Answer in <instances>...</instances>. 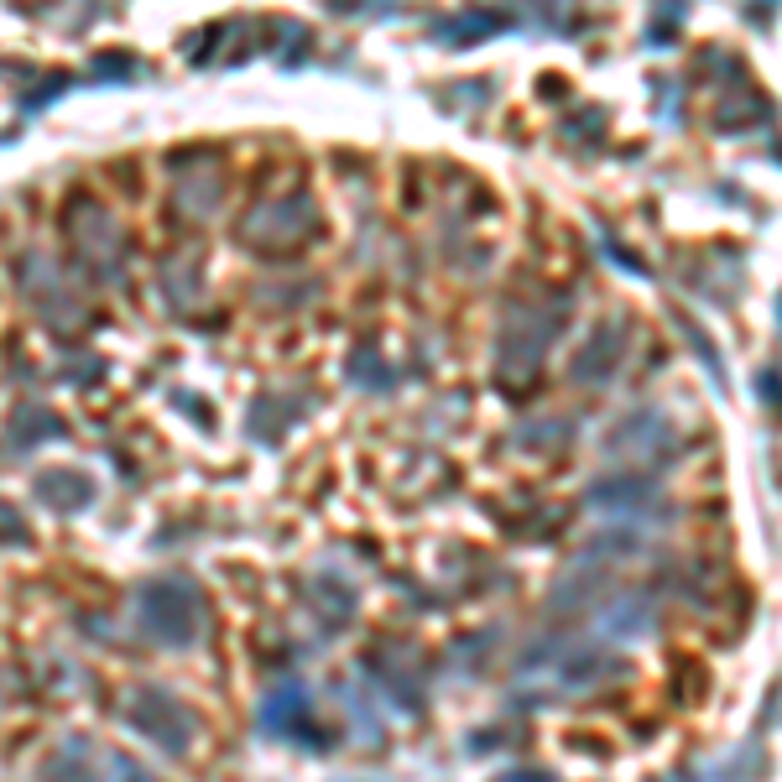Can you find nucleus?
<instances>
[{
    "label": "nucleus",
    "mask_w": 782,
    "mask_h": 782,
    "mask_svg": "<svg viewBox=\"0 0 782 782\" xmlns=\"http://www.w3.org/2000/svg\"><path fill=\"white\" fill-rule=\"evenodd\" d=\"M141 626L152 631L157 642H168V647H188L198 631V600L188 589H177L173 579H157V585L141 589Z\"/></svg>",
    "instance_id": "nucleus-1"
},
{
    "label": "nucleus",
    "mask_w": 782,
    "mask_h": 782,
    "mask_svg": "<svg viewBox=\"0 0 782 782\" xmlns=\"http://www.w3.org/2000/svg\"><path fill=\"white\" fill-rule=\"evenodd\" d=\"M43 496L58 501V506H79V501H89V485L73 480V470H58L53 480H43Z\"/></svg>",
    "instance_id": "nucleus-2"
}]
</instances>
